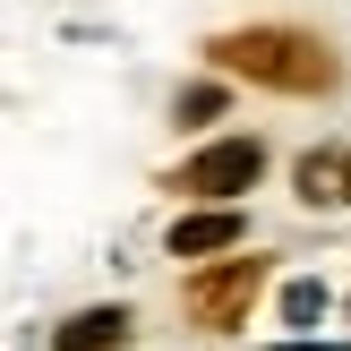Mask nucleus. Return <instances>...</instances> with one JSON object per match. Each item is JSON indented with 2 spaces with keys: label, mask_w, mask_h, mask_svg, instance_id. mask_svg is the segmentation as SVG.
Here are the masks:
<instances>
[{
  "label": "nucleus",
  "mask_w": 351,
  "mask_h": 351,
  "mask_svg": "<svg viewBox=\"0 0 351 351\" xmlns=\"http://www.w3.org/2000/svg\"><path fill=\"white\" fill-rule=\"evenodd\" d=\"M223 69H249V77L266 86H326L335 77V60H326L317 43H291V34H232V43H215Z\"/></svg>",
  "instance_id": "f257e3e1"
},
{
  "label": "nucleus",
  "mask_w": 351,
  "mask_h": 351,
  "mask_svg": "<svg viewBox=\"0 0 351 351\" xmlns=\"http://www.w3.org/2000/svg\"><path fill=\"white\" fill-rule=\"evenodd\" d=\"M257 171H266V146H257V137H223V146H206L197 163L180 171V189H197V197H240Z\"/></svg>",
  "instance_id": "f03ea898"
},
{
  "label": "nucleus",
  "mask_w": 351,
  "mask_h": 351,
  "mask_svg": "<svg viewBox=\"0 0 351 351\" xmlns=\"http://www.w3.org/2000/svg\"><path fill=\"white\" fill-rule=\"evenodd\" d=\"M257 283H266V266H257V257H232V266H223L215 283H197V291H189V308H197L206 326H232L240 308L257 300Z\"/></svg>",
  "instance_id": "7ed1b4c3"
},
{
  "label": "nucleus",
  "mask_w": 351,
  "mask_h": 351,
  "mask_svg": "<svg viewBox=\"0 0 351 351\" xmlns=\"http://www.w3.org/2000/svg\"><path fill=\"white\" fill-rule=\"evenodd\" d=\"M300 197L308 206H351V146H326V154H308V163H300Z\"/></svg>",
  "instance_id": "20e7f679"
},
{
  "label": "nucleus",
  "mask_w": 351,
  "mask_h": 351,
  "mask_svg": "<svg viewBox=\"0 0 351 351\" xmlns=\"http://www.w3.org/2000/svg\"><path fill=\"white\" fill-rule=\"evenodd\" d=\"M215 249H240V215H189V223H171V257H215Z\"/></svg>",
  "instance_id": "39448f33"
},
{
  "label": "nucleus",
  "mask_w": 351,
  "mask_h": 351,
  "mask_svg": "<svg viewBox=\"0 0 351 351\" xmlns=\"http://www.w3.org/2000/svg\"><path fill=\"white\" fill-rule=\"evenodd\" d=\"M120 335H129L120 308H86V317H69L60 335H51V351H120Z\"/></svg>",
  "instance_id": "423d86ee"
},
{
  "label": "nucleus",
  "mask_w": 351,
  "mask_h": 351,
  "mask_svg": "<svg viewBox=\"0 0 351 351\" xmlns=\"http://www.w3.org/2000/svg\"><path fill=\"white\" fill-rule=\"evenodd\" d=\"M317 308H326V291H317V283H291V291H283V317H291V326H308Z\"/></svg>",
  "instance_id": "0eeeda50"
},
{
  "label": "nucleus",
  "mask_w": 351,
  "mask_h": 351,
  "mask_svg": "<svg viewBox=\"0 0 351 351\" xmlns=\"http://www.w3.org/2000/svg\"><path fill=\"white\" fill-rule=\"evenodd\" d=\"M223 112V95H215V86H197V95H180V120H189V129H197V120H215Z\"/></svg>",
  "instance_id": "6e6552de"
}]
</instances>
